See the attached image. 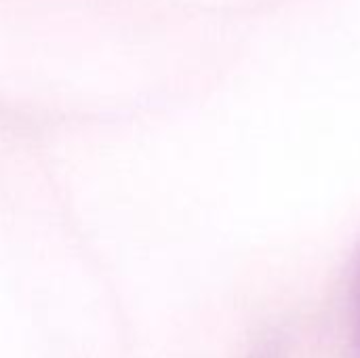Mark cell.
Returning <instances> with one entry per match:
<instances>
[{
  "label": "cell",
  "mask_w": 360,
  "mask_h": 358,
  "mask_svg": "<svg viewBox=\"0 0 360 358\" xmlns=\"http://www.w3.org/2000/svg\"><path fill=\"white\" fill-rule=\"evenodd\" d=\"M359 333H360V323H359Z\"/></svg>",
  "instance_id": "1"
}]
</instances>
